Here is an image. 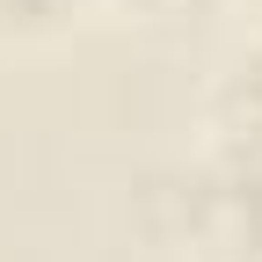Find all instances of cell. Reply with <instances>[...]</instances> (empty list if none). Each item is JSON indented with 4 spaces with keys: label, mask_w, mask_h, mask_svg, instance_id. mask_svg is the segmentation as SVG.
I'll return each instance as SVG.
<instances>
[{
    "label": "cell",
    "mask_w": 262,
    "mask_h": 262,
    "mask_svg": "<svg viewBox=\"0 0 262 262\" xmlns=\"http://www.w3.org/2000/svg\"><path fill=\"white\" fill-rule=\"evenodd\" d=\"M95 0H0V51H29V44H51L66 37Z\"/></svg>",
    "instance_id": "6da1fadb"
},
{
    "label": "cell",
    "mask_w": 262,
    "mask_h": 262,
    "mask_svg": "<svg viewBox=\"0 0 262 262\" xmlns=\"http://www.w3.org/2000/svg\"><path fill=\"white\" fill-rule=\"evenodd\" d=\"M219 117H226V131H241L248 146H262V29H255V44L226 66V80H219Z\"/></svg>",
    "instance_id": "7a4b0ae2"
},
{
    "label": "cell",
    "mask_w": 262,
    "mask_h": 262,
    "mask_svg": "<svg viewBox=\"0 0 262 262\" xmlns=\"http://www.w3.org/2000/svg\"><path fill=\"white\" fill-rule=\"evenodd\" d=\"M110 8H124V15H146V22H175V15L211 8V0H110Z\"/></svg>",
    "instance_id": "3957f363"
},
{
    "label": "cell",
    "mask_w": 262,
    "mask_h": 262,
    "mask_svg": "<svg viewBox=\"0 0 262 262\" xmlns=\"http://www.w3.org/2000/svg\"><path fill=\"white\" fill-rule=\"evenodd\" d=\"M241 8H248V15H255V29H262V0H241Z\"/></svg>",
    "instance_id": "277c9868"
}]
</instances>
